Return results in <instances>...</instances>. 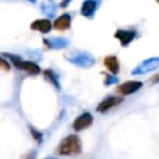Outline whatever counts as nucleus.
I'll return each mask as SVG.
<instances>
[{
	"label": "nucleus",
	"mask_w": 159,
	"mask_h": 159,
	"mask_svg": "<svg viewBox=\"0 0 159 159\" xmlns=\"http://www.w3.org/2000/svg\"><path fill=\"white\" fill-rule=\"evenodd\" d=\"M82 152L81 139L76 135H69L63 139L58 147V154L61 156H74Z\"/></svg>",
	"instance_id": "1"
},
{
	"label": "nucleus",
	"mask_w": 159,
	"mask_h": 159,
	"mask_svg": "<svg viewBox=\"0 0 159 159\" xmlns=\"http://www.w3.org/2000/svg\"><path fill=\"white\" fill-rule=\"evenodd\" d=\"M7 56H9L10 59L13 62V64L18 69H21V70L25 71V72L30 73V74H38V73H40V68L36 63H34V62L22 61V60L18 57H14V56H10V55H7Z\"/></svg>",
	"instance_id": "2"
},
{
	"label": "nucleus",
	"mask_w": 159,
	"mask_h": 159,
	"mask_svg": "<svg viewBox=\"0 0 159 159\" xmlns=\"http://www.w3.org/2000/svg\"><path fill=\"white\" fill-rule=\"evenodd\" d=\"M92 123H93V116L91 115V113H83V115H81L80 117H77L76 119L74 120V122H73L72 126L73 129H74V131H82V130H85V129H87L89 126L92 125Z\"/></svg>",
	"instance_id": "3"
},
{
	"label": "nucleus",
	"mask_w": 159,
	"mask_h": 159,
	"mask_svg": "<svg viewBox=\"0 0 159 159\" xmlns=\"http://www.w3.org/2000/svg\"><path fill=\"white\" fill-rule=\"evenodd\" d=\"M142 86H143L142 82L129 81V82H125L118 86V93L123 96H128V95H131V94L135 93V92H137Z\"/></svg>",
	"instance_id": "4"
},
{
	"label": "nucleus",
	"mask_w": 159,
	"mask_h": 159,
	"mask_svg": "<svg viewBox=\"0 0 159 159\" xmlns=\"http://www.w3.org/2000/svg\"><path fill=\"white\" fill-rule=\"evenodd\" d=\"M98 3V0H84L81 7V14L85 18H93L97 10Z\"/></svg>",
	"instance_id": "5"
},
{
	"label": "nucleus",
	"mask_w": 159,
	"mask_h": 159,
	"mask_svg": "<svg viewBox=\"0 0 159 159\" xmlns=\"http://www.w3.org/2000/svg\"><path fill=\"white\" fill-rule=\"evenodd\" d=\"M122 102V98L120 97H113V96H110V97L106 98V99H104L102 102H100L99 105L97 106V108H96V110L98 111V112H106V111L110 110L111 108H113V107L118 106V105H120Z\"/></svg>",
	"instance_id": "6"
},
{
	"label": "nucleus",
	"mask_w": 159,
	"mask_h": 159,
	"mask_svg": "<svg viewBox=\"0 0 159 159\" xmlns=\"http://www.w3.org/2000/svg\"><path fill=\"white\" fill-rule=\"evenodd\" d=\"M51 29H52V23L48 19H38V20H35L34 22H32L31 24V30L40 32L43 34L49 33L51 31Z\"/></svg>",
	"instance_id": "7"
},
{
	"label": "nucleus",
	"mask_w": 159,
	"mask_h": 159,
	"mask_svg": "<svg viewBox=\"0 0 159 159\" xmlns=\"http://www.w3.org/2000/svg\"><path fill=\"white\" fill-rule=\"evenodd\" d=\"M135 33L134 31H128V30H118L115 33V37L118 38L122 46H128L133 39H134Z\"/></svg>",
	"instance_id": "8"
},
{
	"label": "nucleus",
	"mask_w": 159,
	"mask_h": 159,
	"mask_svg": "<svg viewBox=\"0 0 159 159\" xmlns=\"http://www.w3.org/2000/svg\"><path fill=\"white\" fill-rule=\"evenodd\" d=\"M71 21H72V19H71L70 14L64 13L56 19L52 26L55 27L57 31H66V30L70 29Z\"/></svg>",
	"instance_id": "9"
},
{
	"label": "nucleus",
	"mask_w": 159,
	"mask_h": 159,
	"mask_svg": "<svg viewBox=\"0 0 159 159\" xmlns=\"http://www.w3.org/2000/svg\"><path fill=\"white\" fill-rule=\"evenodd\" d=\"M40 9L45 14L51 16L56 13L57 10V3L55 2V0H45L40 3Z\"/></svg>",
	"instance_id": "10"
},
{
	"label": "nucleus",
	"mask_w": 159,
	"mask_h": 159,
	"mask_svg": "<svg viewBox=\"0 0 159 159\" xmlns=\"http://www.w3.org/2000/svg\"><path fill=\"white\" fill-rule=\"evenodd\" d=\"M105 66L113 74H117L119 72V61H118L117 57L115 56H109V57L105 58Z\"/></svg>",
	"instance_id": "11"
},
{
	"label": "nucleus",
	"mask_w": 159,
	"mask_h": 159,
	"mask_svg": "<svg viewBox=\"0 0 159 159\" xmlns=\"http://www.w3.org/2000/svg\"><path fill=\"white\" fill-rule=\"evenodd\" d=\"M0 69H2V70H10V64L8 63L6 60H3L2 58H0Z\"/></svg>",
	"instance_id": "12"
},
{
	"label": "nucleus",
	"mask_w": 159,
	"mask_h": 159,
	"mask_svg": "<svg viewBox=\"0 0 159 159\" xmlns=\"http://www.w3.org/2000/svg\"><path fill=\"white\" fill-rule=\"evenodd\" d=\"M71 1H72V0H62L61 2H60V8H66L70 5Z\"/></svg>",
	"instance_id": "13"
},
{
	"label": "nucleus",
	"mask_w": 159,
	"mask_h": 159,
	"mask_svg": "<svg viewBox=\"0 0 159 159\" xmlns=\"http://www.w3.org/2000/svg\"><path fill=\"white\" fill-rule=\"evenodd\" d=\"M26 1H30L31 3H36V2H37V0H26Z\"/></svg>",
	"instance_id": "14"
}]
</instances>
